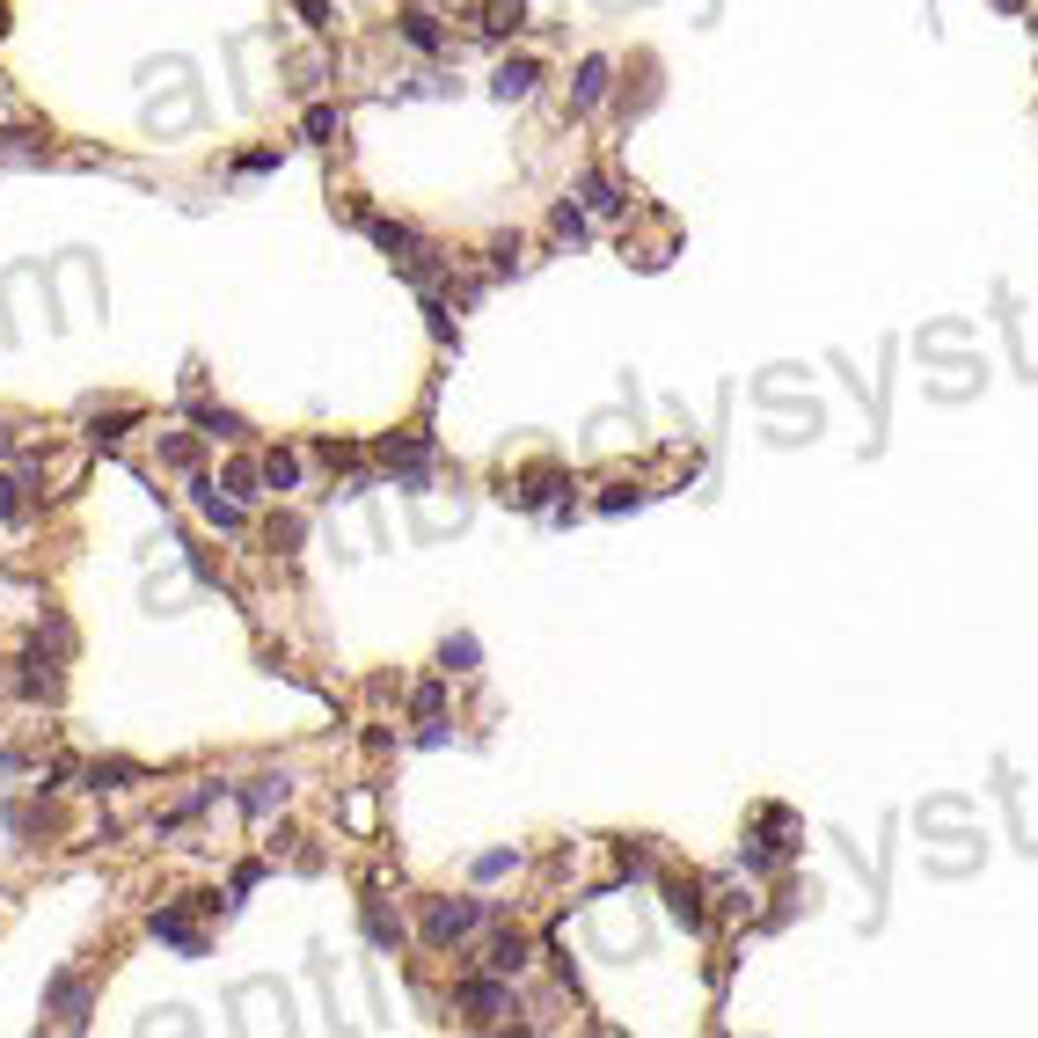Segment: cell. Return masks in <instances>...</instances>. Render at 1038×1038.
<instances>
[{
  "label": "cell",
  "mask_w": 1038,
  "mask_h": 1038,
  "mask_svg": "<svg viewBox=\"0 0 1038 1038\" xmlns=\"http://www.w3.org/2000/svg\"><path fill=\"white\" fill-rule=\"evenodd\" d=\"M483 899H432V915H424V944L432 950H446V944H461V936H475L483 929Z\"/></svg>",
  "instance_id": "cell-1"
},
{
  "label": "cell",
  "mask_w": 1038,
  "mask_h": 1038,
  "mask_svg": "<svg viewBox=\"0 0 1038 1038\" xmlns=\"http://www.w3.org/2000/svg\"><path fill=\"white\" fill-rule=\"evenodd\" d=\"M44 1009H52V1017L67 1024V1031H81V1024H89V987H81V980H67V973H59V980L44 987Z\"/></svg>",
  "instance_id": "cell-2"
},
{
  "label": "cell",
  "mask_w": 1038,
  "mask_h": 1038,
  "mask_svg": "<svg viewBox=\"0 0 1038 1038\" xmlns=\"http://www.w3.org/2000/svg\"><path fill=\"white\" fill-rule=\"evenodd\" d=\"M461 1009H468L475 1024L505 1017V1009H512V995H505V973H497V980H468V987H461Z\"/></svg>",
  "instance_id": "cell-3"
},
{
  "label": "cell",
  "mask_w": 1038,
  "mask_h": 1038,
  "mask_svg": "<svg viewBox=\"0 0 1038 1038\" xmlns=\"http://www.w3.org/2000/svg\"><path fill=\"white\" fill-rule=\"evenodd\" d=\"M497 95H505V103H527L534 89H542V67H534V59H505V67H497V81H491Z\"/></svg>",
  "instance_id": "cell-4"
},
{
  "label": "cell",
  "mask_w": 1038,
  "mask_h": 1038,
  "mask_svg": "<svg viewBox=\"0 0 1038 1038\" xmlns=\"http://www.w3.org/2000/svg\"><path fill=\"white\" fill-rule=\"evenodd\" d=\"M607 89H615V67H607V59H585L578 81H571V103L593 110V103H607Z\"/></svg>",
  "instance_id": "cell-5"
},
{
  "label": "cell",
  "mask_w": 1038,
  "mask_h": 1038,
  "mask_svg": "<svg viewBox=\"0 0 1038 1038\" xmlns=\"http://www.w3.org/2000/svg\"><path fill=\"white\" fill-rule=\"evenodd\" d=\"M285 797H293V775H256V783L242 790V812L249 819H264V812H279Z\"/></svg>",
  "instance_id": "cell-6"
},
{
  "label": "cell",
  "mask_w": 1038,
  "mask_h": 1038,
  "mask_svg": "<svg viewBox=\"0 0 1038 1038\" xmlns=\"http://www.w3.org/2000/svg\"><path fill=\"white\" fill-rule=\"evenodd\" d=\"M666 907L681 929H709V893L703 885H666Z\"/></svg>",
  "instance_id": "cell-7"
},
{
  "label": "cell",
  "mask_w": 1038,
  "mask_h": 1038,
  "mask_svg": "<svg viewBox=\"0 0 1038 1038\" xmlns=\"http://www.w3.org/2000/svg\"><path fill=\"white\" fill-rule=\"evenodd\" d=\"M483 966L505 973V980H512V973H527V936H520V929H497L491 950H483Z\"/></svg>",
  "instance_id": "cell-8"
},
{
  "label": "cell",
  "mask_w": 1038,
  "mask_h": 1038,
  "mask_svg": "<svg viewBox=\"0 0 1038 1038\" xmlns=\"http://www.w3.org/2000/svg\"><path fill=\"white\" fill-rule=\"evenodd\" d=\"M191 491H198V512H205V520H212L220 534H234V527H242V497H220L212 483H191Z\"/></svg>",
  "instance_id": "cell-9"
},
{
  "label": "cell",
  "mask_w": 1038,
  "mask_h": 1038,
  "mask_svg": "<svg viewBox=\"0 0 1038 1038\" xmlns=\"http://www.w3.org/2000/svg\"><path fill=\"white\" fill-rule=\"evenodd\" d=\"M147 929H154L161 944H177V950H191V958H198V950H205V944H198V929H191V921L177 915V907H154V921H147Z\"/></svg>",
  "instance_id": "cell-10"
},
{
  "label": "cell",
  "mask_w": 1038,
  "mask_h": 1038,
  "mask_svg": "<svg viewBox=\"0 0 1038 1038\" xmlns=\"http://www.w3.org/2000/svg\"><path fill=\"white\" fill-rule=\"evenodd\" d=\"M22 695H30V703H52L59 695V673H52V658H22Z\"/></svg>",
  "instance_id": "cell-11"
},
{
  "label": "cell",
  "mask_w": 1038,
  "mask_h": 1038,
  "mask_svg": "<svg viewBox=\"0 0 1038 1038\" xmlns=\"http://www.w3.org/2000/svg\"><path fill=\"white\" fill-rule=\"evenodd\" d=\"M585 212H599V220H615V212H629V198H622L607 177H585Z\"/></svg>",
  "instance_id": "cell-12"
},
{
  "label": "cell",
  "mask_w": 1038,
  "mask_h": 1038,
  "mask_svg": "<svg viewBox=\"0 0 1038 1038\" xmlns=\"http://www.w3.org/2000/svg\"><path fill=\"white\" fill-rule=\"evenodd\" d=\"M198 432H205V440H242L249 424L234 417V410H212V403H205V410H198Z\"/></svg>",
  "instance_id": "cell-13"
},
{
  "label": "cell",
  "mask_w": 1038,
  "mask_h": 1038,
  "mask_svg": "<svg viewBox=\"0 0 1038 1038\" xmlns=\"http://www.w3.org/2000/svg\"><path fill=\"white\" fill-rule=\"evenodd\" d=\"M403 37L417 44V52H440V44H446V37H440V22L424 16V8H410V16H403Z\"/></svg>",
  "instance_id": "cell-14"
},
{
  "label": "cell",
  "mask_w": 1038,
  "mask_h": 1038,
  "mask_svg": "<svg viewBox=\"0 0 1038 1038\" xmlns=\"http://www.w3.org/2000/svg\"><path fill=\"white\" fill-rule=\"evenodd\" d=\"M366 936H373L381 950H395V944H403V921L387 915V907H366Z\"/></svg>",
  "instance_id": "cell-15"
},
{
  "label": "cell",
  "mask_w": 1038,
  "mask_h": 1038,
  "mask_svg": "<svg viewBox=\"0 0 1038 1038\" xmlns=\"http://www.w3.org/2000/svg\"><path fill=\"white\" fill-rule=\"evenodd\" d=\"M264 483H271V491L285 497V491H293V483H300V461H293V454H264Z\"/></svg>",
  "instance_id": "cell-16"
},
{
  "label": "cell",
  "mask_w": 1038,
  "mask_h": 1038,
  "mask_svg": "<svg viewBox=\"0 0 1038 1038\" xmlns=\"http://www.w3.org/2000/svg\"><path fill=\"white\" fill-rule=\"evenodd\" d=\"M512 870H520V856H512V848H491V856H475V878H483V885L512 878Z\"/></svg>",
  "instance_id": "cell-17"
},
{
  "label": "cell",
  "mask_w": 1038,
  "mask_h": 1038,
  "mask_svg": "<svg viewBox=\"0 0 1038 1038\" xmlns=\"http://www.w3.org/2000/svg\"><path fill=\"white\" fill-rule=\"evenodd\" d=\"M440 658H446V673H475V658H483V652H475V636H446Z\"/></svg>",
  "instance_id": "cell-18"
},
{
  "label": "cell",
  "mask_w": 1038,
  "mask_h": 1038,
  "mask_svg": "<svg viewBox=\"0 0 1038 1038\" xmlns=\"http://www.w3.org/2000/svg\"><path fill=\"white\" fill-rule=\"evenodd\" d=\"M124 783H132L124 760H95V768H89V790H124Z\"/></svg>",
  "instance_id": "cell-19"
},
{
  "label": "cell",
  "mask_w": 1038,
  "mask_h": 1038,
  "mask_svg": "<svg viewBox=\"0 0 1038 1038\" xmlns=\"http://www.w3.org/2000/svg\"><path fill=\"white\" fill-rule=\"evenodd\" d=\"M256 483H264V461H256V468H228V497H242V505L249 497H264Z\"/></svg>",
  "instance_id": "cell-20"
},
{
  "label": "cell",
  "mask_w": 1038,
  "mask_h": 1038,
  "mask_svg": "<svg viewBox=\"0 0 1038 1038\" xmlns=\"http://www.w3.org/2000/svg\"><path fill=\"white\" fill-rule=\"evenodd\" d=\"M615 863L629 870V878H644V870H652V848L644 842H615Z\"/></svg>",
  "instance_id": "cell-21"
},
{
  "label": "cell",
  "mask_w": 1038,
  "mask_h": 1038,
  "mask_svg": "<svg viewBox=\"0 0 1038 1038\" xmlns=\"http://www.w3.org/2000/svg\"><path fill=\"white\" fill-rule=\"evenodd\" d=\"M161 461H177V468H191V461H198V440H183V432H169V440H161Z\"/></svg>",
  "instance_id": "cell-22"
},
{
  "label": "cell",
  "mask_w": 1038,
  "mask_h": 1038,
  "mask_svg": "<svg viewBox=\"0 0 1038 1038\" xmlns=\"http://www.w3.org/2000/svg\"><path fill=\"white\" fill-rule=\"evenodd\" d=\"M330 132H336V110L315 103V110H308V140H330Z\"/></svg>",
  "instance_id": "cell-23"
},
{
  "label": "cell",
  "mask_w": 1038,
  "mask_h": 1038,
  "mask_svg": "<svg viewBox=\"0 0 1038 1038\" xmlns=\"http://www.w3.org/2000/svg\"><path fill=\"white\" fill-rule=\"evenodd\" d=\"M556 234H571V242H578V234H585V205H556Z\"/></svg>",
  "instance_id": "cell-24"
},
{
  "label": "cell",
  "mask_w": 1038,
  "mask_h": 1038,
  "mask_svg": "<svg viewBox=\"0 0 1038 1038\" xmlns=\"http://www.w3.org/2000/svg\"><path fill=\"white\" fill-rule=\"evenodd\" d=\"M16 512H22V505H16V483L0 475V520H16Z\"/></svg>",
  "instance_id": "cell-25"
},
{
  "label": "cell",
  "mask_w": 1038,
  "mask_h": 1038,
  "mask_svg": "<svg viewBox=\"0 0 1038 1038\" xmlns=\"http://www.w3.org/2000/svg\"><path fill=\"white\" fill-rule=\"evenodd\" d=\"M995 8H1024V0H995Z\"/></svg>",
  "instance_id": "cell-26"
},
{
  "label": "cell",
  "mask_w": 1038,
  "mask_h": 1038,
  "mask_svg": "<svg viewBox=\"0 0 1038 1038\" xmlns=\"http://www.w3.org/2000/svg\"><path fill=\"white\" fill-rule=\"evenodd\" d=\"M1031 30H1038V22H1031Z\"/></svg>",
  "instance_id": "cell-27"
}]
</instances>
